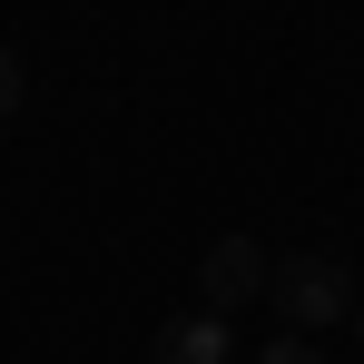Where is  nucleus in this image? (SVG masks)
I'll list each match as a JSON object with an SVG mask.
<instances>
[{"label": "nucleus", "instance_id": "nucleus-3", "mask_svg": "<svg viewBox=\"0 0 364 364\" xmlns=\"http://www.w3.org/2000/svg\"><path fill=\"white\" fill-rule=\"evenodd\" d=\"M227 355H237L227 315H168L158 345H148V364H227Z\"/></svg>", "mask_w": 364, "mask_h": 364}, {"label": "nucleus", "instance_id": "nucleus-4", "mask_svg": "<svg viewBox=\"0 0 364 364\" xmlns=\"http://www.w3.org/2000/svg\"><path fill=\"white\" fill-rule=\"evenodd\" d=\"M256 364H325V345H315V335H276Z\"/></svg>", "mask_w": 364, "mask_h": 364}, {"label": "nucleus", "instance_id": "nucleus-1", "mask_svg": "<svg viewBox=\"0 0 364 364\" xmlns=\"http://www.w3.org/2000/svg\"><path fill=\"white\" fill-rule=\"evenodd\" d=\"M266 296H276V315H286V335H325V325H345V315L364 305V286H355L345 256H276Z\"/></svg>", "mask_w": 364, "mask_h": 364}, {"label": "nucleus", "instance_id": "nucleus-5", "mask_svg": "<svg viewBox=\"0 0 364 364\" xmlns=\"http://www.w3.org/2000/svg\"><path fill=\"white\" fill-rule=\"evenodd\" d=\"M20 89H30V79H20V60L0 50V128H10V109H20Z\"/></svg>", "mask_w": 364, "mask_h": 364}, {"label": "nucleus", "instance_id": "nucleus-6", "mask_svg": "<svg viewBox=\"0 0 364 364\" xmlns=\"http://www.w3.org/2000/svg\"><path fill=\"white\" fill-rule=\"evenodd\" d=\"M355 345H364V305H355Z\"/></svg>", "mask_w": 364, "mask_h": 364}, {"label": "nucleus", "instance_id": "nucleus-2", "mask_svg": "<svg viewBox=\"0 0 364 364\" xmlns=\"http://www.w3.org/2000/svg\"><path fill=\"white\" fill-rule=\"evenodd\" d=\"M266 276H276V256L256 237H217L207 256H197V296H207V315H237V305L266 296Z\"/></svg>", "mask_w": 364, "mask_h": 364}]
</instances>
